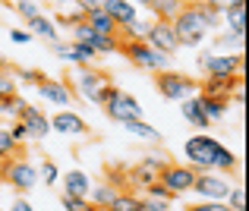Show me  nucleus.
<instances>
[{"mask_svg": "<svg viewBox=\"0 0 249 211\" xmlns=\"http://www.w3.org/2000/svg\"><path fill=\"white\" fill-rule=\"evenodd\" d=\"M183 155L189 158V167L196 174H214L218 170L224 176V174L237 170V155L231 148H224L218 139H212L208 133H199V136L183 142Z\"/></svg>", "mask_w": 249, "mask_h": 211, "instance_id": "1", "label": "nucleus"}, {"mask_svg": "<svg viewBox=\"0 0 249 211\" xmlns=\"http://www.w3.org/2000/svg\"><path fill=\"white\" fill-rule=\"evenodd\" d=\"M70 85H73V88H70L73 98L79 95L89 104H98V107H101L107 91H110V76L101 72V70H95V67H76L70 72Z\"/></svg>", "mask_w": 249, "mask_h": 211, "instance_id": "2", "label": "nucleus"}, {"mask_svg": "<svg viewBox=\"0 0 249 211\" xmlns=\"http://www.w3.org/2000/svg\"><path fill=\"white\" fill-rule=\"evenodd\" d=\"M170 25H174V35H177V44H180V48H196V44H202V38L208 35L205 22H202L199 13H196V3H183Z\"/></svg>", "mask_w": 249, "mask_h": 211, "instance_id": "3", "label": "nucleus"}, {"mask_svg": "<svg viewBox=\"0 0 249 211\" xmlns=\"http://www.w3.org/2000/svg\"><path fill=\"white\" fill-rule=\"evenodd\" d=\"M101 107H104V114H107L114 123H133V120H142V117H145L142 104L136 101L129 91L117 88V85H110V91H107V98H104Z\"/></svg>", "mask_w": 249, "mask_h": 211, "instance_id": "4", "label": "nucleus"}, {"mask_svg": "<svg viewBox=\"0 0 249 211\" xmlns=\"http://www.w3.org/2000/svg\"><path fill=\"white\" fill-rule=\"evenodd\" d=\"M155 88L161 91V98L167 101H186V98H196L199 95V82L189 79L186 72H177V70H164L155 76Z\"/></svg>", "mask_w": 249, "mask_h": 211, "instance_id": "5", "label": "nucleus"}, {"mask_svg": "<svg viewBox=\"0 0 249 211\" xmlns=\"http://www.w3.org/2000/svg\"><path fill=\"white\" fill-rule=\"evenodd\" d=\"M0 180L10 183L19 195H25L29 189H35V183H38V167L29 161V158H22V155L10 158V161L0 164Z\"/></svg>", "mask_w": 249, "mask_h": 211, "instance_id": "6", "label": "nucleus"}, {"mask_svg": "<svg viewBox=\"0 0 249 211\" xmlns=\"http://www.w3.org/2000/svg\"><path fill=\"white\" fill-rule=\"evenodd\" d=\"M120 54L126 57L133 67H139V70H148V72H164L167 70V63H170V57L164 54H158L155 48H148L145 41H120Z\"/></svg>", "mask_w": 249, "mask_h": 211, "instance_id": "7", "label": "nucleus"}, {"mask_svg": "<svg viewBox=\"0 0 249 211\" xmlns=\"http://www.w3.org/2000/svg\"><path fill=\"white\" fill-rule=\"evenodd\" d=\"M167 164H174L167 155H145V158H142V161L126 174V183L136 189V193H142V189H148L152 183H158L161 170H164Z\"/></svg>", "mask_w": 249, "mask_h": 211, "instance_id": "8", "label": "nucleus"}, {"mask_svg": "<svg viewBox=\"0 0 249 211\" xmlns=\"http://www.w3.org/2000/svg\"><path fill=\"white\" fill-rule=\"evenodd\" d=\"M199 67L205 79H243V54H205Z\"/></svg>", "mask_w": 249, "mask_h": 211, "instance_id": "9", "label": "nucleus"}, {"mask_svg": "<svg viewBox=\"0 0 249 211\" xmlns=\"http://www.w3.org/2000/svg\"><path fill=\"white\" fill-rule=\"evenodd\" d=\"M196 170L189 167V164H167L164 170H161V176H158V183L167 189L170 195H186V193H193V186H196Z\"/></svg>", "mask_w": 249, "mask_h": 211, "instance_id": "10", "label": "nucleus"}, {"mask_svg": "<svg viewBox=\"0 0 249 211\" xmlns=\"http://www.w3.org/2000/svg\"><path fill=\"white\" fill-rule=\"evenodd\" d=\"M231 180L221 174H199L196 176V186L193 193L202 195V202H227V195H231Z\"/></svg>", "mask_w": 249, "mask_h": 211, "instance_id": "11", "label": "nucleus"}, {"mask_svg": "<svg viewBox=\"0 0 249 211\" xmlns=\"http://www.w3.org/2000/svg\"><path fill=\"white\" fill-rule=\"evenodd\" d=\"M142 41L148 44V48H155L158 54H164V57H170V54H177V35H174V25L170 22H161V19H155L152 25H148V32H145V38Z\"/></svg>", "mask_w": 249, "mask_h": 211, "instance_id": "12", "label": "nucleus"}, {"mask_svg": "<svg viewBox=\"0 0 249 211\" xmlns=\"http://www.w3.org/2000/svg\"><path fill=\"white\" fill-rule=\"evenodd\" d=\"M73 41H76V44H85V48L95 51V54H120V41H117V38L98 35V32H91L85 22L73 29Z\"/></svg>", "mask_w": 249, "mask_h": 211, "instance_id": "13", "label": "nucleus"}, {"mask_svg": "<svg viewBox=\"0 0 249 211\" xmlns=\"http://www.w3.org/2000/svg\"><path fill=\"white\" fill-rule=\"evenodd\" d=\"M35 88H38V95H41L44 101L57 104V107H63V110L73 104V91H70V85L60 82V79H48V76H44L41 82L35 85Z\"/></svg>", "mask_w": 249, "mask_h": 211, "instance_id": "14", "label": "nucleus"}, {"mask_svg": "<svg viewBox=\"0 0 249 211\" xmlns=\"http://www.w3.org/2000/svg\"><path fill=\"white\" fill-rule=\"evenodd\" d=\"M101 10L107 13V16L114 19L117 25H120V32H126L129 25L139 19V10H136V3H126V0H101Z\"/></svg>", "mask_w": 249, "mask_h": 211, "instance_id": "15", "label": "nucleus"}, {"mask_svg": "<svg viewBox=\"0 0 249 211\" xmlns=\"http://www.w3.org/2000/svg\"><path fill=\"white\" fill-rule=\"evenodd\" d=\"M25 126V133H29V139H48L51 136V120H48V114H44L41 107H25V114H22V120H19Z\"/></svg>", "mask_w": 249, "mask_h": 211, "instance_id": "16", "label": "nucleus"}, {"mask_svg": "<svg viewBox=\"0 0 249 211\" xmlns=\"http://www.w3.org/2000/svg\"><path fill=\"white\" fill-rule=\"evenodd\" d=\"M48 120H51V129H54V133H63V136H89V123H85L79 114H73V110H60V114L48 117Z\"/></svg>", "mask_w": 249, "mask_h": 211, "instance_id": "17", "label": "nucleus"}, {"mask_svg": "<svg viewBox=\"0 0 249 211\" xmlns=\"http://www.w3.org/2000/svg\"><path fill=\"white\" fill-rule=\"evenodd\" d=\"M54 54L60 60H70V63H79V67H91L98 60L95 51H89L85 44H76V41H57L54 44Z\"/></svg>", "mask_w": 249, "mask_h": 211, "instance_id": "18", "label": "nucleus"}, {"mask_svg": "<svg viewBox=\"0 0 249 211\" xmlns=\"http://www.w3.org/2000/svg\"><path fill=\"white\" fill-rule=\"evenodd\" d=\"M85 25H89L91 32H98V35H104V38H117V41H120V35H123L120 25L101 10V0H98V6L91 13H85Z\"/></svg>", "mask_w": 249, "mask_h": 211, "instance_id": "19", "label": "nucleus"}, {"mask_svg": "<svg viewBox=\"0 0 249 211\" xmlns=\"http://www.w3.org/2000/svg\"><path fill=\"white\" fill-rule=\"evenodd\" d=\"M240 85H243V79H205V82H199V95L231 101V91H237Z\"/></svg>", "mask_w": 249, "mask_h": 211, "instance_id": "20", "label": "nucleus"}, {"mask_svg": "<svg viewBox=\"0 0 249 211\" xmlns=\"http://www.w3.org/2000/svg\"><path fill=\"white\" fill-rule=\"evenodd\" d=\"M221 19L231 25V35H237V38L246 35V6H243V0L224 3V6H221Z\"/></svg>", "mask_w": 249, "mask_h": 211, "instance_id": "21", "label": "nucleus"}, {"mask_svg": "<svg viewBox=\"0 0 249 211\" xmlns=\"http://www.w3.org/2000/svg\"><path fill=\"white\" fill-rule=\"evenodd\" d=\"M91 193V180L85 170H70L63 176V195H73V199H89Z\"/></svg>", "mask_w": 249, "mask_h": 211, "instance_id": "22", "label": "nucleus"}, {"mask_svg": "<svg viewBox=\"0 0 249 211\" xmlns=\"http://www.w3.org/2000/svg\"><path fill=\"white\" fill-rule=\"evenodd\" d=\"M180 107H183V117H186L189 126H196V129H202V133H208V126H212V123H208V120H205V114H202L199 95H196V98H186Z\"/></svg>", "mask_w": 249, "mask_h": 211, "instance_id": "23", "label": "nucleus"}, {"mask_svg": "<svg viewBox=\"0 0 249 211\" xmlns=\"http://www.w3.org/2000/svg\"><path fill=\"white\" fill-rule=\"evenodd\" d=\"M180 0H148L145 10L155 13V19H161V22H174V16L180 13Z\"/></svg>", "mask_w": 249, "mask_h": 211, "instance_id": "24", "label": "nucleus"}, {"mask_svg": "<svg viewBox=\"0 0 249 211\" xmlns=\"http://www.w3.org/2000/svg\"><path fill=\"white\" fill-rule=\"evenodd\" d=\"M29 35H38V38H48L51 44H57L60 41V35H57V25L51 22L48 16H38V19H29Z\"/></svg>", "mask_w": 249, "mask_h": 211, "instance_id": "25", "label": "nucleus"}, {"mask_svg": "<svg viewBox=\"0 0 249 211\" xmlns=\"http://www.w3.org/2000/svg\"><path fill=\"white\" fill-rule=\"evenodd\" d=\"M117 193H120L117 186H91V193H89V202H91V205H95L98 211H107L110 205H114Z\"/></svg>", "mask_w": 249, "mask_h": 211, "instance_id": "26", "label": "nucleus"}, {"mask_svg": "<svg viewBox=\"0 0 249 211\" xmlns=\"http://www.w3.org/2000/svg\"><path fill=\"white\" fill-rule=\"evenodd\" d=\"M199 104H202V114H205L208 123L221 120V117L227 114V107H231V101H221V98H202V95H199Z\"/></svg>", "mask_w": 249, "mask_h": 211, "instance_id": "27", "label": "nucleus"}, {"mask_svg": "<svg viewBox=\"0 0 249 211\" xmlns=\"http://www.w3.org/2000/svg\"><path fill=\"white\" fill-rule=\"evenodd\" d=\"M126 126V133L133 136V139H142V142H161V133L155 126H148L145 120H133V123H123Z\"/></svg>", "mask_w": 249, "mask_h": 211, "instance_id": "28", "label": "nucleus"}, {"mask_svg": "<svg viewBox=\"0 0 249 211\" xmlns=\"http://www.w3.org/2000/svg\"><path fill=\"white\" fill-rule=\"evenodd\" d=\"M107 211H142V202H139V195H136L133 189H123V193H117L114 205Z\"/></svg>", "mask_w": 249, "mask_h": 211, "instance_id": "29", "label": "nucleus"}, {"mask_svg": "<svg viewBox=\"0 0 249 211\" xmlns=\"http://www.w3.org/2000/svg\"><path fill=\"white\" fill-rule=\"evenodd\" d=\"M221 6H224V3H196V13H199V19L205 22L208 32L221 22Z\"/></svg>", "mask_w": 249, "mask_h": 211, "instance_id": "30", "label": "nucleus"}, {"mask_svg": "<svg viewBox=\"0 0 249 211\" xmlns=\"http://www.w3.org/2000/svg\"><path fill=\"white\" fill-rule=\"evenodd\" d=\"M19 155H22V145L13 139L6 126H0V158H3V161H10V158H19Z\"/></svg>", "mask_w": 249, "mask_h": 211, "instance_id": "31", "label": "nucleus"}, {"mask_svg": "<svg viewBox=\"0 0 249 211\" xmlns=\"http://www.w3.org/2000/svg\"><path fill=\"white\" fill-rule=\"evenodd\" d=\"M35 167H38V180H41L44 186H54L57 176H60V170H57L54 161H41V164H35Z\"/></svg>", "mask_w": 249, "mask_h": 211, "instance_id": "32", "label": "nucleus"}, {"mask_svg": "<svg viewBox=\"0 0 249 211\" xmlns=\"http://www.w3.org/2000/svg\"><path fill=\"white\" fill-rule=\"evenodd\" d=\"M13 10H16L22 19H38L41 16V3H35V0H19V3H13Z\"/></svg>", "mask_w": 249, "mask_h": 211, "instance_id": "33", "label": "nucleus"}, {"mask_svg": "<svg viewBox=\"0 0 249 211\" xmlns=\"http://www.w3.org/2000/svg\"><path fill=\"white\" fill-rule=\"evenodd\" d=\"M13 95H19V82L13 79L10 70H3L0 72V98H13Z\"/></svg>", "mask_w": 249, "mask_h": 211, "instance_id": "34", "label": "nucleus"}, {"mask_svg": "<svg viewBox=\"0 0 249 211\" xmlns=\"http://www.w3.org/2000/svg\"><path fill=\"white\" fill-rule=\"evenodd\" d=\"M227 208H231V211H246V189L243 186L231 189V195H227Z\"/></svg>", "mask_w": 249, "mask_h": 211, "instance_id": "35", "label": "nucleus"}, {"mask_svg": "<svg viewBox=\"0 0 249 211\" xmlns=\"http://www.w3.org/2000/svg\"><path fill=\"white\" fill-rule=\"evenodd\" d=\"M60 202H63V208H67V211H98L89 199H73V195H63Z\"/></svg>", "mask_w": 249, "mask_h": 211, "instance_id": "36", "label": "nucleus"}, {"mask_svg": "<svg viewBox=\"0 0 249 211\" xmlns=\"http://www.w3.org/2000/svg\"><path fill=\"white\" fill-rule=\"evenodd\" d=\"M139 195H148V199H158V202H174V195H170L167 189L161 186V183H152V186H148V189H142Z\"/></svg>", "mask_w": 249, "mask_h": 211, "instance_id": "37", "label": "nucleus"}, {"mask_svg": "<svg viewBox=\"0 0 249 211\" xmlns=\"http://www.w3.org/2000/svg\"><path fill=\"white\" fill-rule=\"evenodd\" d=\"M13 79H16V82H19V79H22V82H32V85H38V82H41V72H38V70H16V72H13Z\"/></svg>", "mask_w": 249, "mask_h": 211, "instance_id": "38", "label": "nucleus"}, {"mask_svg": "<svg viewBox=\"0 0 249 211\" xmlns=\"http://www.w3.org/2000/svg\"><path fill=\"white\" fill-rule=\"evenodd\" d=\"M186 211H231L227 202H199V205H189Z\"/></svg>", "mask_w": 249, "mask_h": 211, "instance_id": "39", "label": "nucleus"}, {"mask_svg": "<svg viewBox=\"0 0 249 211\" xmlns=\"http://www.w3.org/2000/svg\"><path fill=\"white\" fill-rule=\"evenodd\" d=\"M6 129H10V136H13V139H16L19 145H25V142H29V133H25V126H22V123H13V126H6Z\"/></svg>", "mask_w": 249, "mask_h": 211, "instance_id": "40", "label": "nucleus"}, {"mask_svg": "<svg viewBox=\"0 0 249 211\" xmlns=\"http://www.w3.org/2000/svg\"><path fill=\"white\" fill-rule=\"evenodd\" d=\"M10 211H35V208H32V202L25 199V195H19V199H13V205H10Z\"/></svg>", "mask_w": 249, "mask_h": 211, "instance_id": "41", "label": "nucleus"}, {"mask_svg": "<svg viewBox=\"0 0 249 211\" xmlns=\"http://www.w3.org/2000/svg\"><path fill=\"white\" fill-rule=\"evenodd\" d=\"M10 38H13L16 44H29V41H32V35H29L25 29H13V32H10Z\"/></svg>", "mask_w": 249, "mask_h": 211, "instance_id": "42", "label": "nucleus"}, {"mask_svg": "<svg viewBox=\"0 0 249 211\" xmlns=\"http://www.w3.org/2000/svg\"><path fill=\"white\" fill-rule=\"evenodd\" d=\"M6 70V60H3V57H0V72H3Z\"/></svg>", "mask_w": 249, "mask_h": 211, "instance_id": "43", "label": "nucleus"}, {"mask_svg": "<svg viewBox=\"0 0 249 211\" xmlns=\"http://www.w3.org/2000/svg\"><path fill=\"white\" fill-rule=\"evenodd\" d=\"M0 164H3V158H0Z\"/></svg>", "mask_w": 249, "mask_h": 211, "instance_id": "44", "label": "nucleus"}]
</instances>
